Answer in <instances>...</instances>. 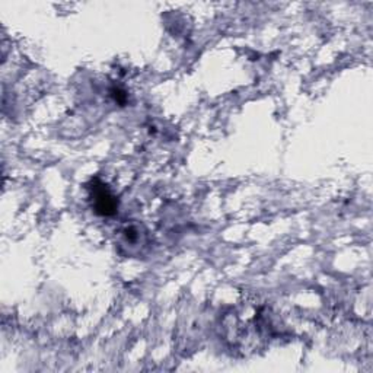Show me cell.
Wrapping results in <instances>:
<instances>
[{
    "mask_svg": "<svg viewBox=\"0 0 373 373\" xmlns=\"http://www.w3.org/2000/svg\"><path fill=\"white\" fill-rule=\"evenodd\" d=\"M92 202L95 212L102 216H111L117 212L118 202L114 194L108 190L106 185L99 184L92 188Z\"/></svg>",
    "mask_w": 373,
    "mask_h": 373,
    "instance_id": "1",
    "label": "cell"
}]
</instances>
